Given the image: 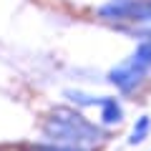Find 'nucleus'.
Wrapping results in <instances>:
<instances>
[{
    "instance_id": "obj_4",
    "label": "nucleus",
    "mask_w": 151,
    "mask_h": 151,
    "mask_svg": "<svg viewBox=\"0 0 151 151\" xmlns=\"http://www.w3.org/2000/svg\"><path fill=\"white\" fill-rule=\"evenodd\" d=\"M146 134H149V119H139V124L134 126V134H131V144H139V141L146 139Z\"/></svg>"
},
{
    "instance_id": "obj_3",
    "label": "nucleus",
    "mask_w": 151,
    "mask_h": 151,
    "mask_svg": "<svg viewBox=\"0 0 151 151\" xmlns=\"http://www.w3.org/2000/svg\"><path fill=\"white\" fill-rule=\"evenodd\" d=\"M101 106H103V124H119L121 121V108L113 98H106Z\"/></svg>"
},
{
    "instance_id": "obj_5",
    "label": "nucleus",
    "mask_w": 151,
    "mask_h": 151,
    "mask_svg": "<svg viewBox=\"0 0 151 151\" xmlns=\"http://www.w3.org/2000/svg\"><path fill=\"white\" fill-rule=\"evenodd\" d=\"M38 151H78V149H73V146H68V149H38Z\"/></svg>"
},
{
    "instance_id": "obj_2",
    "label": "nucleus",
    "mask_w": 151,
    "mask_h": 151,
    "mask_svg": "<svg viewBox=\"0 0 151 151\" xmlns=\"http://www.w3.org/2000/svg\"><path fill=\"white\" fill-rule=\"evenodd\" d=\"M141 63H144L141 58H134L131 63H124L121 68H116L111 73V81L116 83V86H121V88H131L139 81V76H141Z\"/></svg>"
},
{
    "instance_id": "obj_1",
    "label": "nucleus",
    "mask_w": 151,
    "mask_h": 151,
    "mask_svg": "<svg viewBox=\"0 0 151 151\" xmlns=\"http://www.w3.org/2000/svg\"><path fill=\"white\" fill-rule=\"evenodd\" d=\"M45 136L53 139V141H60V144L76 146V144H81V141H96L98 129L86 124L78 113L55 111L53 119H48V124H45Z\"/></svg>"
}]
</instances>
